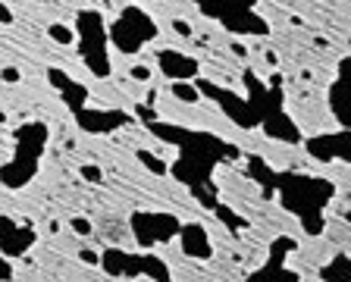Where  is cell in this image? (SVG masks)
Returning a JSON list of instances; mask_svg holds the SVG:
<instances>
[{
	"label": "cell",
	"instance_id": "obj_1",
	"mask_svg": "<svg viewBox=\"0 0 351 282\" xmlns=\"http://www.w3.org/2000/svg\"><path fill=\"white\" fill-rule=\"evenodd\" d=\"M147 129L154 135L167 141V145L179 148V157L169 167V173L182 185L195 188V195L207 204V207H217V191H213V169L223 163V160H235L239 157V148L226 138L213 135V132H197V129H185V126H173V123H160L154 119Z\"/></svg>",
	"mask_w": 351,
	"mask_h": 282
},
{
	"label": "cell",
	"instance_id": "obj_2",
	"mask_svg": "<svg viewBox=\"0 0 351 282\" xmlns=\"http://www.w3.org/2000/svg\"><path fill=\"white\" fill-rule=\"evenodd\" d=\"M276 191L282 207L301 220L307 235H320L323 223H326V217H323L326 204L336 195L332 182L317 179V176H307V173H279Z\"/></svg>",
	"mask_w": 351,
	"mask_h": 282
},
{
	"label": "cell",
	"instance_id": "obj_3",
	"mask_svg": "<svg viewBox=\"0 0 351 282\" xmlns=\"http://www.w3.org/2000/svg\"><path fill=\"white\" fill-rule=\"evenodd\" d=\"M13 141H16L13 157L0 167V185L10 188V191H19L29 182H35L38 169H41L44 148L51 141V129L41 119H29V123H22L13 132Z\"/></svg>",
	"mask_w": 351,
	"mask_h": 282
},
{
	"label": "cell",
	"instance_id": "obj_4",
	"mask_svg": "<svg viewBox=\"0 0 351 282\" xmlns=\"http://www.w3.org/2000/svg\"><path fill=\"white\" fill-rule=\"evenodd\" d=\"M75 41H79V57L85 69L95 79H110L113 75V60H110V38H107V19L101 10H82L75 16Z\"/></svg>",
	"mask_w": 351,
	"mask_h": 282
},
{
	"label": "cell",
	"instance_id": "obj_5",
	"mask_svg": "<svg viewBox=\"0 0 351 282\" xmlns=\"http://www.w3.org/2000/svg\"><path fill=\"white\" fill-rule=\"evenodd\" d=\"M204 16L219 22L232 35L267 38L270 35V19L257 13V0H191Z\"/></svg>",
	"mask_w": 351,
	"mask_h": 282
},
{
	"label": "cell",
	"instance_id": "obj_6",
	"mask_svg": "<svg viewBox=\"0 0 351 282\" xmlns=\"http://www.w3.org/2000/svg\"><path fill=\"white\" fill-rule=\"evenodd\" d=\"M160 35V25L147 13L145 7H125L117 13V19L107 25V38L110 44L117 47L125 57H135V54L145 51V44H151L154 38Z\"/></svg>",
	"mask_w": 351,
	"mask_h": 282
},
{
	"label": "cell",
	"instance_id": "obj_7",
	"mask_svg": "<svg viewBox=\"0 0 351 282\" xmlns=\"http://www.w3.org/2000/svg\"><path fill=\"white\" fill-rule=\"evenodd\" d=\"M132 235H135V245L141 251H151L157 245H167L179 235L182 229V220L176 213H167V210H135L129 217Z\"/></svg>",
	"mask_w": 351,
	"mask_h": 282
},
{
	"label": "cell",
	"instance_id": "obj_8",
	"mask_svg": "<svg viewBox=\"0 0 351 282\" xmlns=\"http://www.w3.org/2000/svg\"><path fill=\"white\" fill-rule=\"evenodd\" d=\"M195 88H197V94H201V97H210V101L217 104L223 113H226L229 123H235L239 129H254V126L261 123V119H257V113H254V107L245 101V94L232 91V88H226V85H219V82L201 79V75L195 79Z\"/></svg>",
	"mask_w": 351,
	"mask_h": 282
},
{
	"label": "cell",
	"instance_id": "obj_9",
	"mask_svg": "<svg viewBox=\"0 0 351 282\" xmlns=\"http://www.w3.org/2000/svg\"><path fill=\"white\" fill-rule=\"evenodd\" d=\"M298 242L289 239V235H279L276 242L270 245V257L261 270L248 273L245 282H301V273L295 267H289V257L295 254Z\"/></svg>",
	"mask_w": 351,
	"mask_h": 282
},
{
	"label": "cell",
	"instance_id": "obj_10",
	"mask_svg": "<svg viewBox=\"0 0 351 282\" xmlns=\"http://www.w3.org/2000/svg\"><path fill=\"white\" fill-rule=\"evenodd\" d=\"M73 116L79 129L88 132V135H113L117 129L135 123V116L119 107H79L73 110Z\"/></svg>",
	"mask_w": 351,
	"mask_h": 282
},
{
	"label": "cell",
	"instance_id": "obj_11",
	"mask_svg": "<svg viewBox=\"0 0 351 282\" xmlns=\"http://www.w3.org/2000/svg\"><path fill=\"white\" fill-rule=\"evenodd\" d=\"M304 151L320 163H332V160H351V135L348 129L336 132H317V135L304 138Z\"/></svg>",
	"mask_w": 351,
	"mask_h": 282
},
{
	"label": "cell",
	"instance_id": "obj_12",
	"mask_svg": "<svg viewBox=\"0 0 351 282\" xmlns=\"http://www.w3.org/2000/svg\"><path fill=\"white\" fill-rule=\"evenodd\" d=\"M157 69L169 82H195L201 75V60L185 51H176V47H163L157 51Z\"/></svg>",
	"mask_w": 351,
	"mask_h": 282
},
{
	"label": "cell",
	"instance_id": "obj_13",
	"mask_svg": "<svg viewBox=\"0 0 351 282\" xmlns=\"http://www.w3.org/2000/svg\"><path fill=\"white\" fill-rule=\"evenodd\" d=\"M38 242V232L32 226H22L10 217H0V254L3 257H22Z\"/></svg>",
	"mask_w": 351,
	"mask_h": 282
},
{
	"label": "cell",
	"instance_id": "obj_14",
	"mask_svg": "<svg viewBox=\"0 0 351 282\" xmlns=\"http://www.w3.org/2000/svg\"><path fill=\"white\" fill-rule=\"evenodd\" d=\"M97 263L107 276L113 279H132V276H141V251H125V248H107V251L97 254Z\"/></svg>",
	"mask_w": 351,
	"mask_h": 282
},
{
	"label": "cell",
	"instance_id": "obj_15",
	"mask_svg": "<svg viewBox=\"0 0 351 282\" xmlns=\"http://www.w3.org/2000/svg\"><path fill=\"white\" fill-rule=\"evenodd\" d=\"M179 248H182L185 257H191V261H210L213 257V239L210 232H207V226L201 223H182V229H179Z\"/></svg>",
	"mask_w": 351,
	"mask_h": 282
},
{
	"label": "cell",
	"instance_id": "obj_16",
	"mask_svg": "<svg viewBox=\"0 0 351 282\" xmlns=\"http://www.w3.org/2000/svg\"><path fill=\"white\" fill-rule=\"evenodd\" d=\"M261 129L267 132V138H273V141H282V145H301L304 141V135H301L298 123H295L292 116L282 110H276V113H267L261 119Z\"/></svg>",
	"mask_w": 351,
	"mask_h": 282
},
{
	"label": "cell",
	"instance_id": "obj_17",
	"mask_svg": "<svg viewBox=\"0 0 351 282\" xmlns=\"http://www.w3.org/2000/svg\"><path fill=\"white\" fill-rule=\"evenodd\" d=\"M348 57L339 60V75L332 79V85L326 88V104H329V113L336 116L339 129H348L345 126V91H348Z\"/></svg>",
	"mask_w": 351,
	"mask_h": 282
},
{
	"label": "cell",
	"instance_id": "obj_18",
	"mask_svg": "<svg viewBox=\"0 0 351 282\" xmlns=\"http://www.w3.org/2000/svg\"><path fill=\"white\" fill-rule=\"evenodd\" d=\"M248 176H251V182H257V185L263 188V195H273V191H276V176L279 173L263 157H257V154L248 157Z\"/></svg>",
	"mask_w": 351,
	"mask_h": 282
},
{
	"label": "cell",
	"instance_id": "obj_19",
	"mask_svg": "<svg viewBox=\"0 0 351 282\" xmlns=\"http://www.w3.org/2000/svg\"><path fill=\"white\" fill-rule=\"evenodd\" d=\"M141 276H151V282H173L167 261L151 251H141Z\"/></svg>",
	"mask_w": 351,
	"mask_h": 282
},
{
	"label": "cell",
	"instance_id": "obj_20",
	"mask_svg": "<svg viewBox=\"0 0 351 282\" xmlns=\"http://www.w3.org/2000/svg\"><path fill=\"white\" fill-rule=\"evenodd\" d=\"M323 282H351V257L348 254H336L326 267L320 270Z\"/></svg>",
	"mask_w": 351,
	"mask_h": 282
},
{
	"label": "cell",
	"instance_id": "obj_21",
	"mask_svg": "<svg viewBox=\"0 0 351 282\" xmlns=\"http://www.w3.org/2000/svg\"><path fill=\"white\" fill-rule=\"evenodd\" d=\"M60 101L66 104L69 110H79V107H88V97H91V91H88L82 82H75V79H69L63 88H60Z\"/></svg>",
	"mask_w": 351,
	"mask_h": 282
},
{
	"label": "cell",
	"instance_id": "obj_22",
	"mask_svg": "<svg viewBox=\"0 0 351 282\" xmlns=\"http://www.w3.org/2000/svg\"><path fill=\"white\" fill-rule=\"evenodd\" d=\"M47 35H51V41H57L60 47H69V44H75V32L66 25V22H51L47 25Z\"/></svg>",
	"mask_w": 351,
	"mask_h": 282
},
{
	"label": "cell",
	"instance_id": "obj_23",
	"mask_svg": "<svg viewBox=\"0 0 351 282\" xmlns=\"http://www.w3.org/2000/svg\"><path fill=\"white\" fill-rule=\"evenodd\" d=\"M173 97H179L182 104H197L201 101L195 82H173Z\"/></svg>",
	"mask_w": 351,
	"mask_h": 282
},
{
	"label": "cell",
	"instance_id": "obj_24",
	"mask_svg": "<svg viewBox=\"0 0 351 282\" xmlns=\"http://www.w3.org/2000/svg\"><path fill=\"white\" fill-rule=\"evenodd\" d=\"M138 160H141V167H147L154 176H167L169 173L167 163H163V160H157L151 151H138Z\"/></svg>",
	"mask_w": 351,
	"mask_h": 282
},
{
	"label": "cell",
	"instance_id": "obj_25",
	"mask_svg": "<svg viewBox=\"0 0 351 282\" xmlns=\"http://www.w3.org/2000/svg\"><path fill=\"white\" fill-rule=\"evenodd\" d=\"M79 176H82L85 182H91V185H101V182H104V169L97 167V163H82V167H79Z\"/></svg>",
	"mask_w": 351,
	"mask_h": 282
},
{
	"label": "cell",
	"instance_id": "obj_26",
	"mask_svg": "<svg viewBox=\"0 0 351 282\" xmlns=\"http://www.w3.org/2000/svg\"><path fill=\"white\" fill-rule=\"evenodd\" d=\"M47 82H51L53 91H60V88L69 82V73H66V69H57V66H51V69H47Z\"/></svg>",
	"mask_w": 351,
	"mask_h": 282
},
{
	"label": "cell",
	"instance_id": "obj_27",
	"mask_svg": "<svg viewBox=\"0 0 351 282\" xmlns=\"http://www.w3.org/2000/svg\"><path fill=\"white\" fill-rule=\"evenodd\" d=\"M69 229H73L75 235H91V220H85V217H73V220H69Z\"/></svg>",
	"mask_w": 351,
	"mask_h": 282
},
{
	"label": "cell",
	"instance_id": "obj_28",
	"mask_svg": "<svg viewBox=\"0 0 351 282\" xmlns=\"http://www.w3.org/2000/svg\"><path fill=\"white\" fill-rule=\"evenodd\" d=\"M135 119H141L145 126H151L154 119H157V113H154V110L147 107V104H138V107H135Z\"/></svg>",
	"mask_w": 351,
	"mask_h": 282
},
{
	"label": "cell",
	"instance_id": "obj_29",
	"mask_svg": "<svg viewBox=\"0 0 351 282\" xmlns=\"http://www.w3.org/2000/svg\"><path fill=\"white\" fill-rule=\"evenodd\" d=\"M129 75L135 82H151V66H145V63H138V66H132L129 69Z\"/></svg>",
	"mask_w": 351,
	"mask_h": 282
},
{
	"label": "cell",
	"instance_id": "obj_30",
	"mask_svg": "<svg viewBox=\"0 0 351 282\" xmlns=\"http://www.w3.org/2000/svg\"><path fill=\"white\" fill-rule=\"evenodd\" d=\"M0 282H13V263L3 254H0Z\"/></svg>",
	"mask_w": 351,
	"mask_h": 282
},
{
	"label": "cell",
	"instance_id": "obj_31",
	"mask_svg": "<svg viewBox=\"0 0 351 282\" xmlns=\"http://www.w3.org/2000/svg\"><path fill=\"white\" fill-rule=\"evenodd\" d=\"M0 79L7 82V85H16V82H19V69H16V66H7V69H0Z\"/></svg>",
	"mask_w": 351,
	"mask_h": 282
},
{
	"label": "cell",
	"instance_id": "obj_32",
	"mask_svg": "<svg viewBox=\"0 0 351 282\" xmlns=\"http://www.w3.org/2000/svg\"><path fill=\"white\" fill-rule=\"evenodd\" d=\"M173 32H179L182 38H191V35H195V32H191V25H189L185 19H173Z\"/></svg>",
	"mask_w": 351,
	"mask_h": 282
},
{
	"label": "cell",
	"instance_id": "obj_33",
	"mask_svg": "<svg viewBox=\"0 0 351 282\" xmlns=\"http://www.w3.org/2000/svg\"><path fill=\"white\" fill-rule=\"evenodd\" d=\"M0 22H3V25H13V10H10L7 3H0Z\"/></svg>",
	"mask_w": 351,
	"mask_h": 282
},
{
	"label": "cell",
	"instance_id": "obj_34",
	"mask_svg": "<svg viewBox=\"0 0 351 282\" xmlns=\"http://www.w3.org/2000/svg\"><path fill=\"white\" fill-rule=\"evenodd\" d=\"M79 261L88 263V267H95V263H97V254L95 251H79Z\"/></svg>",
	"mask_w": 351,
	"mask_h": 282
},
{
	"label": "cell",
	"instance_id": "obj_35",
	"mask_svg": "<svg viewBox=\"0 0 351 282\" xmlns=\"http://www.w3.org/2000/svg\"><path fill=\"white\" fill-rule=\"evenodd\" d=\"M3 123H7V113H3V110H0V126H3Z\"/></svg>",
	"mask_w": 351,
	"mask_h": 282
},
{
	"label": "cell",
	"instance_id": "obj_36",
	"mask_svg": "<svg viewBox=\"0 0 351 282\" xmlns=\"http://www.w3.org/2000/svg\"><path fill=\"white\" fill-rule=\"evenodd\" d=\"M135 3H151V0H135Z\"/></svg>",
	"mask_w": 351,
	"mask_h": 282
},
{
	"label": "cell",
	"instance_id": "obj_37",
	"mask_svg": "<svg viewBox=\"0 0 351 282\" xmlns=\"http://www.w3.org/2000/svg\"><path fill=\"white\" fill-rule=\"evenodd\" d=\"M101 3H107V0H101Z\"/></svg>",
	"mask_w": 351,
	"mask_h": 282
}]
</instances>
